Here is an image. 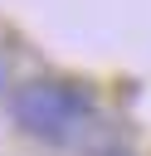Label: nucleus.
<instances>
[{
  "label": "nucleus",
  "mask_w": 151,
  "mask_h": 156,
  "mask_svg": "<svg viewBox=\"0 0 151 156\" xmlns=\"http://www.w3.org/2000/svg\"><path fill=\"white\" fill-rule=\"evenodd\" d=\"M10 117L29 136H39L49 146H68L83 132V122L93 117V98L58 78H29V83L10 88Z\"/></svg>",
  "instance_id": "f257e3e1"
},
{
  "label": "nucleus",
  "mask_w": 151,
  "mask_h": 156,
  "mask_svg": "<svg viewBox=\"0 0 151 156\" xmlns=\"http://www.w3.org/2000/svg\"><path fill=\"white\" fill-rule=\"evenodd\" d=\"M0 88H5V63H0Z\"/></svg>",
  "instance_id": "f03ea898"
}]
</instances>
